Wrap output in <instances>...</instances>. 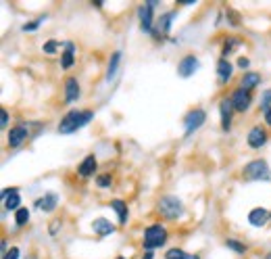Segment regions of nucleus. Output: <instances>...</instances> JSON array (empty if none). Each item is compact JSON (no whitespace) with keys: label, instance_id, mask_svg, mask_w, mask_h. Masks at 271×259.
<instances>
[{"label":"nucleus","instance_id":"nucleus-1","mask_svg":"<svg viewBox=\"0 0 271 259\" xmlns=\"http://www.w3.org/2000/svg\"><path fill=\"white\" fill-rule=\"evenodd\" d=\"M94 117L92 111H69L59 123V134H73L80 128H84L86 123H90Z\"/></svg>","mask_w":271,"mask_h":259},{"label":"nucleus","instance_id":"nucleus-2","mask_svg":"<svg viewBox=\"0 0 271 259\" xmlns=\"http://www.w3.org/2000/svg\"><path fill=\"white\" fill-rule=\"evenodd\" d=\"M159 213L165 220H178L183 216V203L178 196H163L159 201Z\"/></svg>","mask_w":271,"mask_h":259},{"label":"nucleus","instance_id":"nucleus-3","mask_svg":"<svg viewBox=\"0 0 271 259\" xmlns=\"http://www.w3.org/2000/svg\"><path fill=\"white\" fill-rule=\"evenodd\" d=\"M244 180H252V182H261V180H269L271 178V169L267 165V161L263 159H255L244 167Z\"/></svg>","mask_w":271,"mask_h":259},{"label":"nucleus","instance_id":"nucleus-4","mask_svg":"<svg viewBox=\"0 0 271 259\" xmlns=\"http://www.w3.org/2000/svg\"><path fill=\"white\" fill-rule=\"evenodd\" d=\"M165 240H167V230H165L161 224H152L144 230V249L146 251L165 245Z\"/></svg>","mask_w":271,"mask_h":259},{"label":"nucleus","instance_id":"nucleus-5","mask_svg":"<svg viewBox=\"0 0 271 259\" xmlns=\"http://www.w3.org/2000/svg\"><path fill=\"white\" fill-rule=\"evenodd\" d=\"M207 121V113L203 109H194V111H190L186 117H183V126H186V136H192L203 123Z\"/></svg>","mask_w":271,"mask_h":259},{"label":"nucleus","instance_id":"nucleus-6","mask_svg":"<svg viewBox=\"0 0 271 259\" xmlns=\"http://www.w3.org/2000/svg\"><path fill=\"white\" fill-rule=\"evenodd\" d=\"M156 6L154 0H151V2H146L138 8V17H140V28H142V32L146 34H152V8Z\"/></svg>","mask_w":271,"mask_h":259},{"label":"nucleus","instance_id":"nucleus-7","mask_svg":"<svg viewBox=\"0 0 271 259\" xmlns=\"http://www.w3.org/2000/svg\"><path fill=\"white\" fill-rule=\"evenodd\" d=\"M28 126L25 123H17V126L11 128V132H8V147L11 148H19L25 140H28Z\"/></svg>","mask_w":271,"mask_h":259},{"label":"nucleus","instance_id":"nucleus-8","mask_svg":"<svg viewBox=\"0 0 271 259\" xmlns=\"http://www.w3.org/2000/svg\"><path fill=\"white\" fill-rule=\"evenodd\" d=\"M230 101H232V105H234L236 111L244 113V111H248L252 98H250V92H248V90H244V88H238V90H234V94H232Z\"/></svg>","mask_w":271,"mask_h":259},{"label":"nucleus","instance_id":"nucleus-9","mask_svg":"<svg viewBox=\"0 0 271 259\" xmlns=\"http://www.w3.org/2000/svg\"><path fill=\"white\" fill-rule=\"evenodd\" d=\"M196 69H198V59L194 55H188V57H183L180 61V65H178V74L181 77H190V75H194L196 74Z\"/></svg>","mask_w":271,"mask_h":259},{"label":"nucleus","instance_id":"nucleus-10","mask_svg":"<svg viewBox=\"0 0 271 259\" xmlns=\"http://www.w3.org/2000/svg\"><path fill=\"white\" fill-rule=\"evenodd\" d=\"M269 218H271V213L267 211V209H263V207H255L250 213H248V224L250 226H255V228H263L267 222H269Z\"/></svg>","mask_w":271,"mask_h":259},{"label":"nucleus","instance_id":"nucleus-11","mask_svg":"<svg viewBox=\"0 0 271 259\" xmlns=\"http://www.w3.org/2000/svg\"><path fill=\"white\" fill-rule=\"evenodd\" d=\"M2 201H4V207L11 209V211H19L21 207V196H19V190L17 188H4L2 190Z\"/></svg>","mask_w":271,"mask_h":259},{"label":"nucleus","instance_id":"nucleus-12","mask_svg":"<svg viewBox=\"0 0 271 259\" xmlns=\"http://www.w3.org/2000/svg\"><path fill=\"white\" fill-rule=\"evenodd\" d=\"M80 98V84H77L75 77H67L65 79V103L73 105Z\"/></svg>","mask_w":271,"mask_h":259},{"label":"nucleus","instance_id":"nucleus-13","mask_svg":"<svg viewBox=\"0 0 271 259\" xmlns=\"http://www.w3.org/2000/svg\"><path fill=\"white\" fill-rule=\"evenodd\" d=\"M232 111H234V105L230 98H223L221 105H219V113H221V128L223 132H227L232 128Z\"/></svg>","mask_w":271,"mask_h":259},{"label":"nucleus","instance_id":"nucleus-14","mask_svg":"<svg viewBox=\"0 0 271 259\" xmlns=\"http://www.w3.org/2000/svg\"><path fill=\"white\" fill-rule=\"evenodd\" d=\"M248 147L250 148H261V147H263L265 145V142H267V132L263 130V128H252L250 132H248Z\"/></svg>","mask_w":271,"mask_h":259},{"label":"nucleus","instance_id":"nucleus-15","mask_svg":"<svg viewBox=\"0 0 271 259\" xmlns=\"http://www.w3.org/2000/svg\"><path fill=\"white\" fill-rule=\"evenodd\" d=\"M92 230H94V234H98V236H111L113 232H115V226H113L107 218H96L92 222Z\"/></svg>","mask_w":271,"mask_h":259},{"label":"nucleus","instance_id":"nucleus-16","mask_svg":"<svg viewBox=\"0 0 271 259\" xmlns=\"http://www.w3.org/2000/svg\"><path fill=\"white\" fill-rule=\"evenodd\" d=\"M57 205H59V196H57L55 192H48V194L42 196V199L36 201V207H40L44 213L55 211V209H57Z\"/></svg>","mask_w":271,"mask_h":259},{"label":"nucleus","instance_id":"nucleus-17","mask_svg":"<svg viewBox=\"0 0 271 259\" xmlns=\"http://www.w3.org/2000/svg\"><path fill=\"white\" fill-rule=\"evenodd\" d=\"M232 74H234V67L227 59H221L217 63V77H219V84H227L232 79Z\"/></svg>","mask_w":271,"mask_h":259},{"label":"nucleus","instance_id":"nucleus-18","mask_svg":"<svg viewBox=\"0 0 271 259\" xmlns=\"http://www.w3.org/2000/svg\"><path fill=\"white\" fill-rule=\"evenodd\" d=\"M63 59H60V67L63 69H71L73 61H75V44L73 42H65L63 44Z\"/></svg>","mask_w":271,"mask_h":259},{"label":"nucleus","instance_id":"nucleus-19","mask_svg":"<svg viewBox=\"0 0 271 259\" xmlns=\"http://www.w3.org/2000/svg\"><path fill=\"white\" fill-rule=\"evenodd\" d=\"M96 157L94 155H88L84 159V161L80 163V167H77V174H80L82 178H88V176H92L94 172H96Z\"/></svg>","mask_w":271,"mask_h":259},{"label":"nucleus","instance_id":"nucleus-20","mask_svg":"<svg viewBox=\"0 0 271 259\" xmlns=\"http://www.w3.org/2000/svg\"><path fill=\"white\" fill-rule=\"evenodd\" d=\"M173 13H165V15H161V19H159V23H156V30L152 32L154 36H165L169 32V28H171V21H173Z\"/></svg>","mask_w":271,"mask_h":259},{"label":"nucleus","instance_id":"nucleus-21","mask_svg":"<svg viewBox=\"0 0 271 259\" xmlns=\"http://www.w3.org/2000/svg\"><path fill=\"white\" fill-rule=\"evenodd\" d=\"M111 207L115 209L117 218H119V224L125 226V224H127V205L121 201V199H115V201H111Z\"/></svg>","mask_w":271,"mask_h":259},{"label":"nucleus","instance_id":"nucleus-22","mask_svg":"<svg viewBox=\"0 0 271 259\" xmlns=\"http://www.w3.org/2000/svg\"><path fill=\"white\" fill-rule=\"evenodd\" d=\"M242 86L240 88H244V90H252V88H257L259 84H261V75L259 74H255V71H248V74H244V77H242V82H240Z\"/></svg>","mask_w":271,"mask_h":259},{"label":"nucleus","instance_id":"nucleus-23","mask_svg":"<svg viewBox=\"0 0 271 259\" xmlns=\"http://www.w3.org/2000/svg\"><path fill=\"white\" fill-rule=\"evenodd\" d=\"M119 63H121V50H115V52H113V57H111V61H109V67H107V79H109V82L115 77L117 69H119Z\"/></svg>","mask_w":271,"mask_h":259},{"label":"nucleus","instance_id":"nucleus-24","mask_svg":"<svg viewBox=\"0 0 271 259\" xmlns=\"http://www.w3.org/2000/svg\"><path fill=\"white\" fill-rule=\"evenodd\" d=\"M165 259H200L198 255H188L181 249H171V251L165 253Z\"/></svg>","mask_w":271,"mask_h":259},{"label":"nucleus","instance_id":"nucleus-25","mask_svg":"<svg viewBox=\"0 0 271 259\" xmlns=\"http://www.w3.org/2000/svg\"><path fill=\"white\" fill-rule=\"evenodd\" d=\"M28 222H30V209L21 207L19 211L15 213V224H17V226H25Z\"/></svg>","mask_w":271,"mask_h":259},{"label":"nucleus","instance_id":"nucleus-26","mask_svg":"<svg viewBox=\"0 0 271 259\" xmlns=\"http://www.w3.org/2000/svg\"><path fill=\"white\" fill-rule=\"evenodd\" d=\"M225 247L227 249H232V251H236V253H246V247H244L242 243H238V240H234V238H227L225 240Z\"/></svg>","mask_w":271,"mask_h":259},{"label":"nucleus","instance_id":"nucleus-27","mask_svg":"<svg viewBox=\"0 0 271 259\" xmlns=\"http://www.w3.org/2000/svg\"><path fill=\"white\" fill-rule=\"evenodd\" d=\"M238 44H240V40H236V38H230V40H227V42L223 44V59H225L227 55H232V52H234V46H238Z\"/></svg>","mask_w":271,"mask_h":259},{"label":"nucleus","instance_id":"nucleus-28","mask_svg":"<svg viewBox=\"0 0 271 259\" xmlns=\"http://www.w3.org/2000/svg\"><path fill=\"white\" fill-rule=\"evenodd\" d=\"M44 21H46V17H40L38 21H30V23H25L21 30H23V32H33V30H38V28H40V23H44Z\"/></svg>","mask_w":271,"mask_h":259},{"label":"nucleus","instance_id":"nucleus-29","mask_svg":"<svg viewBox=\"0 0 271 259\" xmlns=\"http://www.w3.org/2000/svg\"><path fill=\"white\" fill-rule=\"evenodd\" d=\"M57 48H60V44H59L57 40H50V42H46V44H44V48H42V50H44L46 55H55Z\"/></svg>","mask_w":271,"mask_h":259},{"label":"nucleus","instance_id":"nucleus-30","mask_svg":"<svg viewBox=\"0 0 271 259\" xmlns=\"http://www.w3.org/2000/svg\"><path fill=\"white\" fill-rule=\"evenodd\" d=\"M111 182H113V180H111V176H109V174H102V176L96 178V184H98L100 188H109Z\"/></svg>","mask_w":271,"mask_h":259},{"label":"nucleus","instance_id":"nucleus-31","mask_svg":"<svg viewBox=\"0 0 271 259\" xmlns=\"http://www.w3.org/2000/svg\"><path fill=\"white\" fill-rule=\"evenodd\" d=\"M261 109H263V111L271 109V90L263 92V98H261Z\"/></svg>","mask_w":271,"mask_h":259},{"label":"nucleus","instance_id":"nucleus-32","mask_svg":"<svg viewBox=\"0 0 271 259\" xmlns=\"http://www.w3.org/2000/svg\"><path fill=\"white\" fill-rule=\"evenodd\" d=\"M19 255H21L19 247H11V249H8V251L2 255V259H19Z\"/></svg>","mask_w":271,"mask_h":259},{"label":"nucleus","instance_id":"nucleus-33","mask_svg":"<svg viewBox=\"0 0 271 259\" xmlns=\"http://www.w3.org/2000/svg\"><path fill=\"white\" fill-rule=\"evenodd\" d=\"M0 117H2V119H0V123H2V128H6V123H8V111H6V109H2V111H0Z\"/></svg>","mask_w":271,"mask_h":259},{"label":"nucleus","instance_id":"nucleus-34","mask_svg":"<svg viewBox=\"0 0 271 259\" xmlns=\"http://www.w3.org/2000/svg\"><path fill=\"white\" fill-rule=\"evenodd\" d=\"M238 67H242V69H246V67H248V59H244V57H240V59H238Z\"/></svg>","mask_w":271,"mask_h":259},{"label":"nucleus","instance_id":"nucleus-35","mask_svg":"<svg viewBox=\"0 0 271 259\" xmlns=\"http://www.w3.org/2000/svg\"><path fill=\"white\" fill-rule=\"evenodd\" d=\"M265 121L271 126V109H267V111H265Z\"/></svg>","mask_w":271,"mask_h":259},{"label":"nucleus","instance_id":"nucleus-36","mask_svg":"<svg viewBox=\"0 0 271 259\" xmlns=\"http://www.w3.org/2000/svg\"><path fill=\"white\" fill-rule=\"evenodd\" d=\"M144 259H152V251H148V253H146V257H144Z\"/></svg>","mask_w":271,"mask_h":259},{"label":"nucleus","instance_id":"nucleus-37","mask_svg":"<svg viewBox=\"0 0 271 259\" xmlns=\"http://www.w3.org/2000/svg\"><path fill=\"white\" fill-rule=\"evenodd\" d=\"M25 259H36V255H30V257H25Z\"/></svg>","mask_w":271,"mask_h":259},{"label":"nucleus","instance_id":"nucleus-38","mask_svg":"<svg viewBox=\"0 0 271 259\" xmlns=\"http://www.w3.org/2000/svg\"><path fill=\"white\" fill-rule=\"evenodd\" d=\"M117 259H125V257H117Z\"/></svg>","mask_w":271,"mask_h":259}]
</instances>
